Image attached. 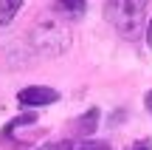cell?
<instances>
[{
  "mask_svg": "<svg viewBox=\"0 0 152 150\" xmlns=\"http://www.w3.org/2000/svg\"><path fill=\"white\" fill-rule=\"evenodd\" d=\"M54 11L65 20H82L87 11V3L85 0H56L54 3Z\"/></svg>",
  "mask_w": 152,
  "mask_h": 150,
  "instance_id": "5b68a950",
  "label": "cell"
},
{
  "mask_svg": "<svg viewBox=\"0 0 152 150\" xmlns=\"http://www.w3.org/2000/svg\"><path fill=\"white\" fill-rule=\"evenodd\" d=\"M147 6L149 0H107L104 17L124 40H138L147 20Z\"/></svg>",
  "mask_w": 152,
  "mask_h": 150,
  "instance_id": "6da1fadb",
  "label": "cell"
},
{
  "mask_svg": "<svg viewBox=\"0 0 152 150\" xmlns=\"http://www.w3.org/2000/svg\"><path fill=\"white\" fill-rule=\"evenodd\" d=\"M20 9H23V0H0V26H11Z\"/></svg>",
  "mask_w": 152,
  "mask_h": 150,
  "instance_id": "52a82bcc",
  "label": "cell"
},
{
  "mask_svg": "<svg viewBox=\"0 0 152 150\" xmlns=\"http://www.w3.org/2000/svg\"><path fill=\"white\" fill-rule=\"evenodd\" d=\"M99 119H102V113H99V108H90V111H85L82 116H76L71 122V130L76 139H87L90 133H96L99 128Z\"/></svg>",
  "mask_w": 152,
  "mask_h": 150,
  "instance_id": "277c9868",
  "label": "cell"
},
{
  "mask_svg": "<svg viewBox=\"0 0 152 150\" xmlns=\"http://www.w3.org/2000/svg\"><path fill=\"white\" fill-rule=\"evenodd\" d=\"M62 147H65V142H51V145H42L37 150H62Z\"/></svg>",
  "mask_w": 152,
  "mask_h": 150,
  "instance_id": "30bf717a",
  "label": "cell"
},
{
  "mask_svg": "<svg viewBox=\"0 0 152 150\" xmlns=\"http://www.w3.org/2000/svg\"><path fill=\"white\" fill-rule=\"evenodd\" d=\"M28 125H37V113H34V108L28 113H23V116H17V119H11L9 125L3 128V133H0V145H6V139H9L11 133H17V130H23V128H28Z\"/></svg>",
  "mask_w": 152,
  "mask_h": 150,
  "instance_id": "8992f818",
  "label": "cell"
},
{
  "mask_svg": "<svg viewBox=\"0 0 152 150\" xmlns=\"http://www.w3.org/2000/svg\"><path fill=\"white\" fill-rule=\"evenodd\" d=\"M147 43H149V48H152V20H149V26H147Z\"/></svg>",
  "mask_w": 152,
  "mask_h": 150,
  "instance_id": "8fae6325",
  "label": "cell"
},
{
  "mask_svg": "<svg viewBox=\"0 0 152 150\" xmlns=\"http://www.w3.org/2000/svg\"><path fill=\"white\" fill-rule=\"evenodd\" d=\"M62 150H110V145H107V142H90V139H85V142H65Z\"/></svg>",
  "mask_w": 152,
  "mask_h": 150,
  "instance_id": "ba28073f",
  "label": "cell"
},
{
  "mask_svg": "<svg viewBox=\"0 0 152 150\" xmlns=\"http://www.w3.org/2000/svg\"><path fill=\"white\" fill-rule=\"evenodd\" d=\"M147 111L152 113V91H149V94H147Z\"/></svg>",
  "mask_w": 152,
  "mask_h": 150,
  "instance_id": "7c38bea8",
  "label": "cell"
},
{
  "mask_svg": "<svg viewBox=\"0 0 152 150\" xmlns=\"http://www.w3.org/2000/svg\"><path fill=\"white\" fill-rule=\"evenodd\" d=\"M17 102L23 108H45V105L59 102V91L45 88V85H28V88H23L17 94Z\"/></svg>",
  "mask_w": 152,
  "mask_h": 150,
  "instance_id": "3957f363",
  "label": "cell"
},
{
  "mask_svg": "<svg viewBox=\"0 0 152 150\" xmlns=\"http://www.w3.org/2000/svg\"><path fill=\"white\" fill-rule=\"evenodd\" d=\"M31 43L37 45L42 54H62V51L71 45V34H68V28L62 26L59 20H54V17H45V20H39L37 26L31 28Z\"/></svg>",
  "mask_w": 152,
  "mask_h": 150,
  "instance_id": "7a4b0ae2",
  "label": "cell"
},
{
  "mask_svg": "<svg viewBox=\"0 0 152 150\" xmlns=\"http://www.w3.org/2000/svg\"><path fill=\"white\" fill-rule=\"evenodd\" d=\"M130 150H152V139H141V142H135Z\"/></svg>",
  "mask_w": 152,
  "mask_h": 150,
  "instance_id": "9c48e42d",
  "label": "cell"
}]
</instances>
